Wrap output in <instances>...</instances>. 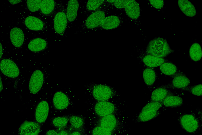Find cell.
<instances>
[{
	"instance_id": "4",
	"label": "cell",
	"mask_w": 202,
	"mask_h": 135,
	"mask_svg": "<svg viewBox=\"0 0 202 135\" xmlns=\"http://www.w3.org/2000/svg\"><path fill=\"white\" fill-rule=\"evenodd\" d=\"M68 23L66 8L62 4L58 3L53 20L54 28L56 33L60 36H63Z\"/></svg>"
},
{
	"instance_id": "38",
	"label": "cell",
	"mask_w": 202,
	"mask_h": 135,
	"mask_svg": "<svg viewBox=\"0 0 202 135\" xmlns=\"http://www.w3.org/2000/svg\"><path fill=\"white\" fill-rule=\"evenodd\" d=\"M58 132L57 129L49 130L45 132L44 135H58Z\"/></svg>"
},
{
	"instance_id": "8",
	"label": "cell",
	"mask_w": 202,
	"mask_h": 135,
	"mask_svg": "<svg viewBox=\"0 0 202 135\" xmlns=\"http://www.w3.org/2000/svg\"><path fill=\"white\" fill-rule=\"evenodd\" d=\"M0 68L1 71L6 76L12 78L18 76L20 71L16 63L12 60L7 58L1 60Z\"/></svg>"
},
{
	"instance_id": "15",
	"label": "cell",
	"mask_w": 202,
	"mask_h": 135,
	"mask_svg": "<svg viewBox=\"0 0 202 135\" xmlns=\"http://www.w3.org/2000/svg\"><path fill=\"white\" fill-rule=\"evenodd\" d=\"M58 4L54 0H42L40 9V14L47 17L54 16L57 9Z\"/></svg>"
},
{
	"instance_id": "18",
	"label": "cell",
	"mask_w": 202,
	"mask_h": 135,
	"mask_svg": "<svg viewBox=\"0 0 202 135\" xmlns=\"http://www.w3.org/2000/svg\"><path fill=\"white\" fill-rule=\"evenodd\" d=\"M10 38L12 44L17 48L21 47L24 41V35L23 31L20 28L14 27L10 32Z\"/></svg>"
},
{
	"instance_id": "31",
	"label": "cell",
	"mask_w": 202,
	"mask_h": 135,
	"mask_svg": "<svg viewBox=\"0 0 202 135\" xmlns=\"http://www.w3.org/2000/svg\"><path fill=\"white\" fill-rule=\"evenodd\" d=\"M120 135V133L112 132L99 126H95L91 130L90 134V135Z\"/></svg>"
},
{
	"instance_id": "28",
	"label": "cell",
	"mask_w": 202,
	"mask_h": 135,
	"mask_svg": "<svg viewBox=\"0 0 202 135\" xmlns=\"http://www.w3.org/2000/svg\"><path fill=\"white\" fill-rule=\"evenodd\" d=\"M50 124L58 130L63 129L66 128L69 124L68 119L66 115L55 117L52 119Z\"/></svg>"
},
{
	"instance_id": "5",
	"label": "cell",
	"mask_w": 202,
	"mask_h": 135,
	"mask_svg": "<svg viewBox=\"0 0 202 135\" xmlns=\"http://www.w3.org/2000/svg\"><path fill=\"white\" fill-rule=\"evenodd\" d=\"M108 7L90 13L83 22L84 30H96L106 16Z\"/></svg>"
},
{
	"instance_id": "2",
	"label": "cell",
	"mask_w": 202,
	"mask_h": 135,
	"mask_svg": "<svg viewBox=\"0 0 202 135\" xmlns=\"http://www.w3.org/2000/svg\"><path fill=\"white\" fill-rule=\"evenodd\" d=\"M87 88L94 99L97 101H107L119 94L112 86L105 84L90 83Z\"/></svg>"
},
{
	"instance_id": "25",
	"label": "cell",
	"mask_w": 202,
	"mask_h": 135,
	"mask_svg": "<svg viewBox=\"0 0 202 135\" xmlns=\"http://www.w3.org/2000/svg\"><path fill=\"white\" fill-rule=\"evenodd\" d=\"M178 4L180 10L186 16L191 17L196 15V12L194 6L189 1L178 0Z\"/></svg>"
},
{
	"instance_id": "1",
	"label": "cell",
	"mask_w": 202,
	"mask_h": 135,
	"mask_svg": "<svg viewBox=\"0 0 202 135\" xmlns=\"http://www.w3.org/2000/svg\"><path fill=\"white\" fill-rule=\"evenodd\" d=\"M174 52L165 39L158 37L149 42L146 48L145 52L157 57L163 58Z\"/></svg>"
},
{
	"instance_id": "32",
	"label": "cell",
	"mask_w": 202,
	"mask_h": 135,
	"mask_svg": "<svg viewBox=\"0 0 202 135\" xmlns=\"http://www.w3.org/2000/svg\"><path fill=\"white\" fill-rule=\"evenodd\" d=\"M186 91L197 96L202 95V84H199L193 86H188L179 89Z\"/></svg>"
},
{
	"instance_id": "23",
	"label": "cell",
	"mask_w": 202,
	"mask_h": 135,
	"mask_svg": "<svg viewBox=\"0 0 202 135\" xmlns=\"http://www.w3.org/2000/svg\"><path fill=\"white\" fill-rule=\"evenodd\" d=\"M159 69L164 74L174 78L183 73L173 63L168 61L161 64Z\"/></svg>"
},
{
	"instance_id": "30",
	"label": "cell",
	"mask_w": 202,
	"mask_h": 135,
	"mask_svg": "<svg viewBox=\"0 0 202 135\" xmlns=\"http://www.w3.org/2000/svg\"><path fill=\"white\" fill-rule=\"evenodd\" d=\"M189 56L193 61L196 62L199 61L202 56L201 48L200 45L197 43L193 44L189 51Z\"/></svg>"
},
{
	"instance_id": "11",
	"label": "cell",
	"mask_w": 202,
	"mask_h": 135,
	"mask_svg": "<svg viewBox=\"0 0 202 135\" xmlns=\"http://www.w3.org/2000/svg\"><path fill=\"white\" fill-rule=\"evenodd\" d=\"M49 106L47 101L44 100L39 101L36 105L34 111L36 121L42 124L46 120L49 113Z\"/></svg>"
},
{
	"instance_id": "29",
	"label": "cell",
	"mask_w": 202,
	"mask_h": 135,
	"mask_svg": "<svg viewBox=\"0 0 202 135\" xmlns=\"http://www.w3.org/2000/svg\"><path fill=\"white\" fill-rule=\"evenodd\" d=\"M162 103L165 107L175 108L181 105L183 103V100L181 97L173 95L167 97Z\"/></svg>"
},
{
	"instance_id": "13",
	"label": "cell",
	"mask_w": 202,
	"mask_h": 135,
	"mask_svg": "<svg viewBox=\"0 0 202 135\" xmlns=\"http://www.w3.org/2000/svg\"><path fill=\"white\" fill-rule=\"evenodd\" d=\"M70 103L69 97L61 91L56 92L53 96V105L56 110H61L65 109L69 105Z\"/></svg>"
},
{
	"instance_id": "3",
	"label": "cell",
	"mask_w": 202,
	"mask_h": 135,
	"mask_svg": "<svg viewBox=\"0 0 202 135\" xmlns=\"http://www.w3.org/2000/svg\"><path fill=\"white\" fill-rule=\"evenodd\" d=\"M94 126H99L110 131L121 133L124 125L117 117L110 114L103 117H95L93 120Z\"/></svg>"
},
{
	"instance_id": "14",
	"label": "cell",
	"mask_w": 202,
	"mask_h": 135,
	"mask_svg": "<svg viewBox=\"0 0 202 135\" xmlns=\"http://www.w3.org/2000/svg\"><path fill=\"white\" fill-rule=\"evenodd\" d=\"M189 79L183 73L174 78L169 83L160 86L168 89H180L189 85Z\"/></svg>"
},
{
	"instance_id": "10",
	"label": "cell",
	"mask_w": 202,
	"mask_h": 135,
	"mask_svg": "<svg viewBox=\"0 0 202 135\" xmlns=\"http://www.w3.org/2000/svg\"><path fill=\"white\" fill-rule=\"evenodd\" d=\"M41 124L36 121L25 120L20 126L18 130L19 135H38Z\"/></svg>"
},
{
	"instance_id": "36",
	"label": "cell",
	"mask_w": 202,
	"mask_h": 135,
	"mask_svg": "<svg viewBox=\"0 0 202 135\" xmlns=\"http://www.w3.org/2000/svg\"><path fill=\"white\" fill-rule=\"evenodd\" d=\"M73 130L69 123L66 128L59 130L58 135H70Z\"/></svg>"
},
{
	"instance_id": "6",
	"label": "cell",
	"mask_w": 202,
	"mask_h": 135,
	"mask_svg": "<svg viewBox=\"0 0 202 135\" xmlns=\"http://www.w3.org/2000/svg\"><path fill=\"white\" fill-rule=\"evenodd\" d=\"M93 110L96 117H103L110 114L117 115L119 112L116 104L107 101H97L93 106Z\"/></svg>"
},
{
	"instance_id": "26",
	"label": "cell",
	"mask_w": 202,
	"mask_h": 135,
	"mask_svg": "<svg viewBox=\"0 0 202 135\" xmlns=\"http://www.w3.org/2000/svg\"><path fill=\"white\" fill-rule=\"evenodd\" d=\"M144 81L147 85L151 86L153 85L156 80L157 74L153 69L147 68L145 69L143 73Z\"/></svg>"
},
{
	"instance_id": "39",
	"label": "cell",
	"mask_w": 202,
	"mask_h": 135,
	"mask_svg": "<svg viewBox=\"0 0 202 135\" xmlns=\"http://www.w3.org/2000/svg\"><path fill=\"white\" fill-rule=\"evenodd\" d=\"M9 2L12 5H14L21 2L22 0H9Z\"/></svg>"
},
{
	"instance_id": "22",
	"label": "cell",
	"mask_w": 202,
	"mask_h": 135,
	"mask_svg": "<svg viewBox=\"0 0 202 135\" xmlns=\"http://www.w3.org/2000/svg\"><path fill=\"white\" fill-rule=\"evenodd\" d=\"M48 47V44L44 39L36 38L31 40L28 45V49L32 52L37 53L43 51Z\"/></svg>"
},
{
	"instance_id": "37",
	"label": "cell",
	"mask_w": 202,
	"mask_h": 135,
	"mask_svg": "<svg viewBox=\"0 0 202 135\" xmlns=\"http://www.w3.org/2000/svg\"><path fill=\"white\" fill-rule=\"evenodd\" d=\"M70 135H86L85 127L79 129L73 130Z\"/></svg>"
},
{
	"instance_id": "9",
	"label": "cell",
	"mask_w": 202,
	"mask_h": 135,
	"mask_svg": "<svg viewBox=\"0 0 202 135\" xmlns=\"http://www.w3.org/2000/svg\"><path fill=\"white\" fill-rule=\"evenodd\" d=\"M43 73L39 70L35 71L32 74L29 81V88L32 94L37 93L41 90L44 82Z\"/></svg>"
},
{
	"instance_id": "16",
	"label": "cell",
	"mask_w": 202,
	"mask_h": 135,
	"mask_svg": "<svg viewBox=\"0 0 202 135\" xmlns=\"http://www.w3.org/2000/svg\"><path fill=\"white\" fill-rule=\"evenodd\" d=\"M127 16L133 21H137L139 17L140 10L139 3L136 1L129 0L124 8Z\"/></svg>"
},
{
	"instance_id": "17",
	"label": "cell",
	"mask_w": 202,
	"mask_h": 135,
	"mask_svg": "<svg viewBox=\"0 0 202 135\" xmlns=\"http://www.w3.org/2000/svg\"><path fill=\"white\" fill-rule=\"evenodd\" d=\"M122 23L120 17L115 15L106 17L97 30H110L116 28Z\"/></svg>"
},
{
	"instance_id": "12",
	"label": "cell",
	"mask_w": 202,
	"mask_h": 135,
	"mask_svg": "<svg viewBox=\"0 0 202 135\" xmlns=\"http://www.w3.org/2000/svg\"><path fill=\"white\" fill-rule=\"evenodd\" d=\"M23 24L29 30L39 31L47 29V25L43 20L37 17L29 16L26 17L23 20Z\"/></svg>"
},
{
	"instance_id": "21",
	"label": "cell",
	"mask_w": 202,
	"mask_h": 135,
	"mask_svg": "<svg viewBox=\"0 0 202 135\" xmlns=\"http://www.w3.org/2000/svg\"><path fill=\"white\" fill-rule=\"evenodd\" d=\"M79 5V2L77 0H70L67 2L66 13L68 23L73 22L76 19Z\"/></svg>"
},
{
	"instance_id": "20",
	"label": "cell",
	"mask_w": 202,
	"mask_h": 135,
	"mask_svg": "<svg viewBox=\"0 0 202 135\" xmlns=\"http://www.w3.org/2000/svg\"><path fill=\"white\" fill-rule=\"evenodd\" d=\"M174 95L169 89L159 86L152 92L149 102H157L162 103L168 97Z\"/></svg>"
},
{
	"instance_id": "40",
	"label": "cell",
	"mask_w": 202,
	"mask_h": 135,
	"mask_svg": "<svg viewBox=\"0 0 202 135\" xmlns=\"http://www.w3.org/2000/svg\"><path fill=\"white\" fill-rule=\"evenodd\" d=\"M3 53V50L2 45L1 43H0V59H1V58L2 55Z\"/></svg>"
},
{
	"instance_id": "35",
	"label": "cell",
	"mask_w": 202,
	"mask_h": 135,
	"mask_svg": "<svg viewBox=\"0 0 202 135\" xmlns=\"http://www.w3.org/2000/svg\"><path fill=\"white\" fill-rule=\"evenodd\" d=\"M149 1L150 4L156 9H160L164 5L163 0H149Z\"/></svg>"
},
{
	"instance_id": "34",
	"label": "cell",
	"mask_w": 202,
	"mask_h": 135,
	"mask_svg": "<svg viewBox=\"0 0 202 135\" xmlns=\"http://www.w3.org/2000/svg\"><path fill=\"white\" fill-rule=\"evenodd\" d=\"M129 0H114L112 3L114 6L118 9L124 8Z\"/></svg>"
},
{
	"instance_id": "27",
	"label": "cell",
	"mask_w": 202,
	"mask_h": 135,
	"mask_svg": "<svg viewBox=\"0 0 202 135\" xmlns=\"http://www.w3.org/2000/svg\"><path fill=\"white\" fill-rule=\"evenodd\" d=\"M109 5L107 0H89L86 6V10L90 13L98 10Z\"/></svg>"
},
{
	"instance_id": "33",
	"label": "cell",
	"mask_w": 202,
	"mask_h": 135,
	"mask_svg": "<svg viewBox=\"0 0 202 135\" xmlns=\"http://www.w3.org/2000/svg\"><path fill=\"white\" fill-rule=\"evenodd\" d=\"M42 1V0H27L25 5L28 10L36 12L39 10Z\"/></svg>"
},
{
	"instance_id": "24",
	"label": "cell",
	"mask_w": 202,
	"mask_h": 135,
	"mask_svg": "<svg viewBox=\"0 0 202 135\" xmlns=\"http://www.w3.org/2000/svg\"><path fill=\"white\" fill-rule=\"evenodd\" d=\"M66 115L68 119L69 123L73 129H78L85 127V120L82 115L74 114Z\"/></svg>"
},
{
	"instance_id": "7",
	"label": "cell",
	"mask_w": 202,
	"mask_h": 135,
	"mask_svg": "<svg viewBox=\"0 0 202 135\" xmlns=\"http://www.w3.org/2000/svg\"><path fill=\"white\" fill-rule=\"evenodd\" d=\"M179 121L181 127L190 133L195 132L200 127V123L198 119L191 114L183 115L179 118Z\"/></svg>"
},
{
	"instance_id": "19",
	"label": "cell",
	"mask_w": 202,
	"mask_h": 135,
	"mask_svg": "<svg viewBox=\"0 0 202 135\" xmlns=\"http://www.w3.org/2000/svg\"><path fill=\"white\" fill-rule=\"evenodd\" d=\"M140 59L143 64L148 68H153L160 66L168 60L165 59L157 57L147 54L140 56Z\"/></svg>"
},
{
	"instance_id": "41",
	"label": "cell",
	"mask_w": 202,
	"mask_h": 135,
	"mask_svg": "<svg viewBox=\"0 0 202 135\" xmlns=\"http://www.w3.org/2000/svg\"><path fill=\"white\" fill-rule=\"evenodd\" d=\"M3 85L2 84V82L1 80V77H0V91L1 92L3 89Z\"/></svg>"
}]
</instances>
